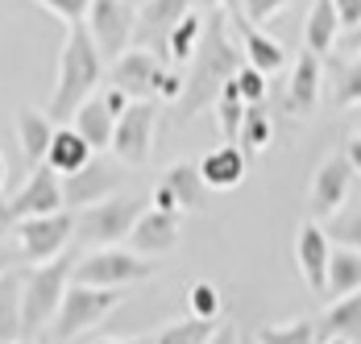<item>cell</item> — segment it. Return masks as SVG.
Instances as JSON below:
<instances>
[{
	"instance_id": "obj_1",
	"label": "cell",
	"mask_w": 361,
	"mask_h": 344,
	"mask_svg": "<svg viewBox=\"0 0 361 344\" xmlns=\"http://www.w3.org/2000/svg\"><path fill=\"white\" fill-rule=\"evenodd\" d=\"M224 13L228 8H208L204 17V34H200V46L191 54V75H187V87H183L179 112L191 116L200 108L220 100V87L241 70L245 63V50H237L228 42V25H224Z\"/></svg>"
},
{
	"instance_id": "obj_2",
	"label": "cell",
	"mask_w": 361,
	"mask_h": 344,
	"mask_svg": "<svg viewBox=\"0 0 361 344\" xmlns=\"http://www.w3.org/2000/svg\"><path fill=\"white\" fill-rule=\"evenodd\" d=\"M104 54L92 37V25L87 21H75L67 25V37H63V50H59V79H54V96H50V121L54 125H67L79 104L87 96H96V83L104 79Z\"/></svg>"
},
{
	"instance_id": "obj_3",
	"label": "cell",
	"mask_w": 361,
	"mask_h": 344,
	"mask_svg": "<svg viewBox=\"0 0 361 344\" xmlns=\"http://www.w3.org/2000/svg\"><path fill=\"white\" fill-rule=\"evenodd\" d=\"M75 253H59L50 262H42L37 270L25 274L21 286V324H25V336H37L46 324H54V315L63 307V295L75 282Z\"/></svg>"
},
{
	"instance_id": "obj_4",
	"label": "cell",
	"mask_w": 361,
	"mask_h": 344,
	"mask_svg": "<svg viewBox=\"0 0 361 344\" xmlns=\"http://www.w3.org/2000/svg\"><path fill=\"white\" fill-rule=\"evenodd\" d=\"M154 204V199H142V195H109L92 207H79L75 211V241L92 245H116V241H129L133 224L142 220V211Z\"/></svg>"
},
{
	"instance_id": "obj_5",
	"label": "cell",
	"mask_w": 361,
	"mask_h": 344,
	"mask_svg": "<svg viewBox=\"0 0 361 344\" xmlns=\"http://www.w3.org/2000/svg\"><path fill=\"white\" fill-rule=\"evenodd\" d=\"M125 295V286H87V282H71L63 295V307L54 315V336L59 340H75L79 332H92L96 324H104V315L116 311Z\"/></svg>"
},
{
	"instance_id": "obj_6",
	"label": "cell",
	"mask_w": 361,
	"mask_h": 344,
	"mask_svg": "<svg viewBox=\"0 0 361 344\" xmlns=\"http://www.w3.org/2000/svg\"><path fill=\"white\" fill-rule=\"evenodd\" d=\"M13 237L21 249V262L42 266L59 253H67V245L75 241V211L71 207H59V211H46V216H25L13 224Z\"/></svg>"
},
{
	"instance_id": "obj_7",
	"label": "cell",
	"mask_w": 361,
	"mask_h": 344,
	"mask_svg": "<svg viewBox=\"0 0 361 344\" xmlns=\"http://www.w3.org/2000/svg\"><path fill=\"white\" fill-rule=\"evenodd\" d=\"M145 278H154V266L137 249L100 245V249H92L75 262V282H87V286H133V282H145Z\"/></svg>"
},
{
	"instance_id": "obj_8",
	"label": "cell",
	"mask_w": 361,
	"mask_h": 344,
	"mask_svg": "<svg viewBox=\"0 0 361 344\" xmlns=\"http://www.w3.org/2000/svg\"><path fill=\"white\" fill-rule=\"evenodd\" d=\"M59 207H67L59 171H54L50 162H37V166H30L25 187H21L13 199L0 204V220H4V224H17V220H25V216H46V211H59Z\"/></svg>"
},
{
	"instance_id": "obj_9",
	"label": "cell",
	"mask_w": 361,
	"mask_h": 344,
	"mask_svg": "<svg viewBox=\"0 0 361 344\" xmlns=\"http://www.w3.org/2000/svg\"><path fill=\"white\" fill-rule=\"evenodd\" d=\"M158 104L137 100L116 116V133H112V154H116V162L142 166L145 158H149V149H154V129H158Z\"/></svg>"
},
{
	"instance_id": "obj_10",
	"label": "cell",
	"mask_w": 361,
	"mask_h": 344,
	"mask_svg": "<svg viewBox=\"0 0 361 344\" xmlns=\"http://www.w3.org/2000/svg\"><path fill=\"white\" fill-rule=\"evenodd\" d=\"M191 4L200 0H149L137 13V30H133V46L154 50L162 63H171V34L183 17L191 13Z\"/></svg>"
},
{
	"instance_id": "obj_11",
	"label": "cell",
	"mask_w": 361,
	"mask_h": 344,
	"mask_svg": "<svg viewBox=\"0 0 361 344\" xmlns=\"http://www.w3.org/2000/svg\"><path fill=\"white\" fill-rule=\"evenodd\" d=\"M87 25H92V37L100 46L104 59H121L133 42V30H137V13L125 4V0H92V13H87Z\"/></svg>"
},
{
	"instance_id": "obj_12",
	"label": "cell",
	"mask_w": 361,
	"mask_h": 344,
	"mask_svg": "<svg viewBox=\"0 0 361 344\" xmlns=\"http://www.w3.org/2000/svg\"><path fill=\"white\" fill-rule=\"evenodd\" d=\"M353 162H349V154H332L320 162V171L312 178V195H307V211H312V220H332L341 204H345V195H349V183H353Z\"/></svg>"
},
{
	"instance_id": "obj_13",
	"label": "cell",
	"mask_w": 361,
	"mask_h": 344,
	"mask_svg": "<svg viewBox=\"0 0 361 344\" xmlns=\"http://www.w3.org/2000/svg\"><path fill=\"white\" fill-rule=\"evenodd\" d=\"M166 63L154 50H125L121 59H112L109 83H116L121 92H129V100H154L158 96V79H162Z\"/></svg>"
},
{
	"instance_id": "obj_14",
	"label": "cell",
	"mask_w": 361,
	"mask_h": 344,
	"mask_svg": "<svg viewBox=\"0 0 361 344\" xmlns=\"http://www.w3.org/2000/svg\"><path fill=\"white\" fill-rule=\"evenodd\" d=\"M116 187H121V171H116L112 162H104V158H92L87 166L63 174V199H67L71 211L92 207V204H100V199H109V195H116Z\"/></svg>"
},
{
	"instance_id": "obj_15",
	"label": "cell",
	"mask_w": 361,
	"mask_h": 344,
	"mask_svg": "<svg viewBox=\"0 0 361 344\" xmlns=\"http://www.w3.org/2000/svg\"><path fill=\"white\" fill-rule=\"evenodd\" d=\"M295 262H299L303 282L316 295H324L328 290V262H332V237H328V228L320 220H307L299 228V237H295Z\"/></svg>"
},
{
	"instance_id": "obj_16",
	"label": "cell",
	"mask_w": 361,
	"mask_h": 344,
	"mask_svg": "<svg viewBox=\"0 0 361 344\" xmlns=\"http://www.w3.org/2000/svg\"><path fill=\"white\" fill-rule=\"evenodd\" d=\"M179 245V211H162V207H145L142 220L129 233V249H137L145 257L171 253Z\"/></svg>"
},
{
	"instance_id": "obj_17",
	"label": "cell",
	"mask_w": 361,
	"mask_h": 344,
	"mask_svg": "<svg viewBox=\"0 0 361 344\" xmlns=\"http://www.w3.org/2000/svg\"><path fill=\"white\" fill-rule=\"evenodd\" d=\"M320 54H312L303 46V54L295 59V70H290V83H287V112L290 116H312L316 112V100H320Z\"/></svg>"
},
{
	"instance_id": "obj_18",
	"label": "cell",
	"mask_w": 361,
	"mask_h": 344,
	"mask_svg": "<svg viewBox=\"0 0 361 344\" xmlns=\"http://www.w3.org/2000/svg\"><path fill=\"white\" fill-rule=\"evenodd\" d=\"M233 25H237V34H241V50H245V63L253 67H262L266 75H274V70L287 67V50L274 42V37L262 34V25H253L250 17L241 13V8H233Z\"/></svg>"
},
{
	"instance_id": "obj_19",
	"label": "cell",
	"mask_w": 361,
	"mask_h": 344,
	"mask_svg": "<svg viewBox=\"0 0 361 344\" xmlns=\"http://www.w3.org/2000/svg\"><path fill=\"white\" fill-rule=\"evenodd\" d=\"M13 125H17V145H21V158L37 166V162H46V154H50V141H54V121H50V112H34V108H21L17 116H13Z\"/></svg>"
},
{
	"instance_id": "obj_20",
	"label": "cell",
	"mask_w": 361,
	"mask_h": 344,
	"mask_svg": "<svg viewBox=\"0 0 361 344\" xmlns=\"http://www.w3.org/2000/svg\"><path fill=\"white\" fill-rule=\"evenodd\" d=\"M200 171L208 178V187L233 191V187L245 178V149H241V141H224L216 149H208V154L200 158Z\"/></svg>"
},
{
	"instance_id": "obj_21",
	"label": "cell",
	"mask_w": 361,
	"mask_h": 344,
	"mask_svg": "<svg viewBox=\"0 0 361 344\" xmlns=\"http://www.w3.org/2000/svg\"><path fill=\"white\" fill-rule=\"evenodd\" d=\"M71 125L83 133V137L96 145V154L100 149H112V133H116V112L109 108L104 96H87V100L79 104V112L71 116Z\"/></svg>"
},
{
	"instance_id": "obj_22",
	"label": "cell",
	"mask_w": 361,
	"mask_h": 344,
	"mask_svg": "<svg viewBox=\"0 0 361 344\" xmlns=\"http://www.w3.org/2000/svg\"><path fill=\"white\" fill-rule=\"evenodd\" d=\"M166 183H171V191H175V199H179L183 211H208V178H204V171H200V162H175L171 171L162 174Z\"/></svg>"
},
{
	"instance_id": "obj_23",
	"label": "cell",
	"mask_w": 361,
	"mask_h": 344,
	"mask_svg": "<svg viewBox=\"0 0 361 344\" xmlns=\"http://www.w3.org/2000/svg\"><path fill=\"white\" fill-rule=\"evenodd\" d=\"M320 340H361V290L341 295L332 307L320 315Z\"/></svg>"
},
{
	"instance_id": "obj_24",
	"label": "cell",
	"mask_w": 361,
	"mask_h": 344,
	"mask_svg": "<svg viewBox=\"0 0 361 344\" xmlns=\"http://www.w3.org/2000/svg\"><path fill=\"white\" fill-rule=\"evenodd\" d=\"M96 158V145L83 137L79 129H67V125H59L54 129V141H50V154H46V162L54 166L59 174H71V171H79V166H87Z\"/></svg>"
},
{
	"instance_id": "obj_25",
	"label": "cell",
	"mask_w": 361,
	"mask_h": 344,
	"mask_svg": "<svg viewBox=\"0 0 361 344\" xmlns=\"http://www.w3.org/2000/svg\"><path fill=\"white\" fill-rule=\"evenodd\" d=\"M336 34H341V13H336V0H316L312 13H307V25H303V46L312 54L328 59L332 46H336Z\"/></svg>"
},
{
	"instance_id": "obj_26",
	"label": "cell",
	"mask_w": 361,
	"mask_h": 344,
	"mask_svg": "<svg viewBox=\"0 0 361 344\" xmlns=\"http://www.w3.org/2000/svg\"><path fill=\"white\" fill-rule=\"evenodd\" d=\"M21 286H25V274H17V270L0 274V340H21L25 336V324H21Z\"/></svg>"
},
{
	"instance_id": "obj_27",
	"label": "cell",
	"mask_w": 361,
	"mask_h": 344,
	"mask_svg": "<svg viewBox=\"0 0 361 344\" xmlns=\"http://www.w3.org/2000/svg\"><path fill=\"white\" fill-rule=\"evenodd\" d=\"M353 290H361V249L341 245V249H332V262H328V295L341 299Z\"/></svg>"
},
{
	"instance_id": "obj_28",
	"label": "cell",
	"mask_w": 361,
	"mask_h": 344,
	"mask_svg": "<svg viewBox=\"0 0 361 344\" xmlns=\"http://www.w3.org/2000/svg\"><path fill=\"white\" fill-rule=\"evenodd\" d=\"M216 324L212 319H204V315H191L187 311V319H179V324H166L154 340L158 344H204V340H216Z\"/></svg>"
},
{
	"instance_id": "obj_29",
	"label": "cell",
	"mask_w": 361,
	"mask_h": 344,
	"mask_svg": "<svg viewBox=\"0 0 361 344\" xmlns=\"http://www.w3.org/2000/svg\"><path fill=\"white\" fill-rule=\"evenodd\" d=\"M270 137H274V125H270V116H266V108L262 104H250L245 108V125H241V149L245 154H262L266 145H270Z\"/></svg>"
},
{
	"instance_id": "obj_30",
	"label": "cell",
	"mask_w": 361,
	"mask_h": 344,
	"mask_svg": "<svg viewBox=\"0 0 361 344\" xmlns=\"http://www.w3.org/2000/svg\"><path fill=\"white\" fill-rule=\"evenodd\" d=\"M332 100H336V108L361 104V54L357 63H336L332 67Z\"/></svg>"
},
{
	"instance_id": "obj_31",
	"label": "cell",
	"mask_w": 361,
	"mask_h": 344,
	"mask_svg": "<svg viewBox=\"0 0 361 344\" xmlns=\"http://www.w3.org/2000/svg\"><path fill=\"white\" fill-rule=\"evenodd\" d=\"M200 34H204V21H200L195 8H191L179 25H175V34H171V63H175V67L191 63V54H195V46H200Z\"/></svg>"
},
{
	"instance_id": "obj_32",
	"label": "cell",
	"mask_w": 361,
	"mask_h": 344,
	"mask_svg": "<svg viewBox=\"0 0 361 344\" xmlns=\"http://www.w3.org/2000/svg\"><path fill=\"white\" fill-rule=\"evenodd\" d=\"M262 344H312L320 340V328L312 319H295V324H274V328H262L257 332Z\"/></svg>"
},
{
	"instance_id": "obj_33",
	"label": "cell",
	"mask_w": 361,
	"mask_h": 344,
	"mask_svg": "<svg viewBox=\"0 0 361 344\" xmlns=\"http://www.w3.org/2000/svg\"><path fill=\"white\" fill-rule=\"evenodd\" d=\"M328 237L341 245H353V249H361V204L349 207V211H336L332 220H324Z\"/></svg>"
},
{
	"instance_id": "obj_34",
	"label": "cell",
	"mask_w": 361,
	"mask_h": 344,
	"mask_svg": "<svg viewBox=\"0 0 361 344\" xmlns=\"http://www.w3.org/2000/svg\"><path fill=\"white\" fill-rule=\"evenodd\" d=\"M187 311H191V315H204V319H216L220 315V290L212 282H191V286H187Z\"/></svg>"
},
{
	"instance_id": "obj_35",
	"label": "cell",
	"mask_w": 361,
	"mask_h": 344,
	"mask_svg": "<svg viewBox=\"0 0 361 344\" xmlns=\"http://www.w3.org/2000/svg\"><path fill=\"white\" fill-rule=\"evenodd\" d=\"M237 83H241V96H245V104H262V100H266V70H262V67L241 63V70H237Z\"/></svg>"
},
{
	"instance_id": "obj_36",
	"label": "cell",
	"mask_w": 361,
	"mask_h": 344,
	"mask_svg": "<svg viewBox=\"0 0 361 344\" xmlns=\"http://www.w3.org/2000/svg\"><path fill=\"white\" fill-rule=\"evenodd\" d=\"M46 13H54L59 21H67V25H75V21H87V13H92V0H37Z\"/></svg>"
},
{
	"instance_id": "obj_37",
	"label": "cell",
	"mask_w": 361,
	"mask_h": 344,
	"mask_svg": "<svg viewBox=\"0 0 361 344\" xmlns=\"http://www.w3.org/2000/svg\"><path fill=\"white\" fill-rule=\"evenodd\" d=\"M283 4H287V0H241V13L250 17L253 25H266L270 17L283 13Z\"/></svg>"
},
{
	"instance_id": "obj_38",
	"label": "cell",
	"mask_w": 361,
	"mask_h": 344,
	"mask_svg": "<svg viewBox=\"0 0 361 344\" xmlns=\"http://www.w3.org/2000/svg\"><path fill=\"white\" fill-rule=\"evenodd\" d=\"M183 87H187V79H183L179 70H162V79H158V100L179 104L183 100Z\"/></svg>"
},
{
	"instance_id": "obj_39",
	"label": "cell",
	"mask_w": 361,
	"mask_h": 344,
	"mask_svg": "<svg viewBox=\"0 0 361 344\" xmlns=\"http://www.w3.org/2000/svg\"><path fill=\"white\" fill-rule=\"evenodd\" d=\"M149 199H154V207H162V211H183V207H179V199H175V191H171V183H166V178H158V187H154V195H149Z\"/></svg>"
},
{
	"instance_id": "obj_40",
	"label": "cell",
	"mask_w": 361,
	"mask_h": 344,
	"mask_svg": "<svg viewBox=\"0 0 361 344\" xmlns=\"http://www.w3.org/2000/svg\"><path fill=\"white\" fill-rule=\"evenodd\" d=\"M336 13H341V25L345 30L361 25V0H336Z\"/></svg>"
},
{
	"instance_id": "obj_41",
	"label": "cell",
	"mask_w": 361,
	"mask_h": 344,
	"mask_svg": "<svg viewBox=\"0 0 361 344\" xmlns=\"http://www.w3.org/2000/svg\"><path fill=\"white\" fill-rule=\"evenodd\" d=\"M17 257H21V249H13V245H4V237H0V274H8V270L17 266Z\"/></svg>"
},
{
	"instance_id": "obj_42",
	"label": "cell",
	"mask_w": 361,
	"mask_h": 344,
	"mask_svg": "<svg viewBox=\"0 0 361 344\" xmlns=\"http://www.w3.org/2000/svg\"><path fill=\"white\" fill-rule=\"evenodd\" d=\"M345 154H349V162H353V171L361 174V133H353V137H349V145H345Z\"/></svg>"
},
{
	"instance_id": "obj_43",
	"label": "cell",
	"mask_w": 361,
	"mask_h": 344,
	"mask_svg": "<svg viewBox=\"0 0 361 344\" xmlns=\"http://www.w3.org/2000/svg\"><path fill=\"white\" fill-rule=\"evenodd\" d=\"M341 46H345L349 54H361V25H353V30H349V37H345Z\"/></svg>"
},
{
	"instance_id": "obj_44",
	"label": "cell",
	"mask_w": 361,
	"mask_h": 344,
	"mask_svg": "<svg viewBox=\"0 0 361 344\" xmlns=\"http://www.w3.org/2000/svg\"><path fill=\"white\" fill-rule=\"evenodd\" d=\"M200 4H204V8H228V13L241 8V0H200Z\"/></svg>"
},
{
	"instance_id": "obj_45",
	"label": "cell",
	"mask_w": 361,
	"mask_h": 344,
	"mask_svg": "<svg viewBox=\"0 0 361 344\" xmlns=\"http://www.w3.org/2000/svg\"><path fill=\"white\" fill-rule=\"evenodd\" d=\"M0 187H4V154H0Z\"/></svg>"
},
{
	"instance_id": "obj_46",
	"label": "cell",
	"mask_w": 361,
	"mask_h": 344,
	"mask_svg": "<svg viewBox=\"0 0 361 344\" xmlns=\"http://www.w3.org/2000/svg\"><path fill=\"white\" fill-rule=\"evenodd\" d=\"M4 233H8V224H4V220H0V237H4Z\"/></svg>"
}]
</instances>
